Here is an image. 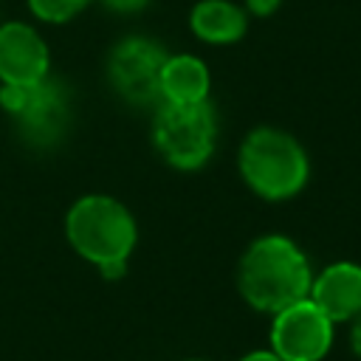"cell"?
<instances>
[{
  "instance_id": "cell-1",
  "label": "cell",
  "mask_w": 361,
  "mask_h": 361,
  "mask_svg": "<svg viewBox=\"0 0 361 361\" xmlns=\"http://www.w3.org/2000/svg\"><path fill=\"white\" fill-rule=\"evenodd\" d=\"M310 282L313 274L307 257L282 234L254 240L237 268V288L243 299L262 313H279L282 307L307 299Z\"/></svg>"
},
{
  "instance_id": "cell-2",
  "label": "cell",
  "mask_w": 361,
  "mask_h": 361,
  "mask_svg": "<svg viewBox=\"0 0 361 361\" xmlns=\"http://www.w3.org/2000/svg\"><path fill=\"white\" fill-rule=\"evenodd\" d=\"M245 186L265 200H288L307 186L310 158L305 147L279 127L251 130L237 155Z\"/></svg>"
},
{
  "instance_id": "cell-3",
  "label": "cell",
  "mask_w": 361,
  "mask_h": 361,
  "mask_svg": "<svg viewBox=\"0 0 361 361\" xmlns=\"http://www.w3.org/2000/svg\"><path fill=\"white\" fill-rule=\"evenodd\" d=\"M71 248L96 268L127 262L135 248V220L130 209L110 195H85L65 214Z\"/></svg>"
},
{
  "instance_id": "cell-4",
  "label": "cell",
  "mask_w": 361,
  "mask_h": 361,
  "mask_svg": "<svg viewBox=\"0 0 361 361\" xmlns=\"http://www.w3.org/2000/svg\"><path fill=\"white\" fill-rule=\"evenodd\" d=\"M217 141V118L209 102L203 104H166L161 102L152 116V144L161 158L175 169H200Z\"/></svg>"
},
{
  "instance_id": "cell-5",
  "label": "cell",
  "mask_w": 361,
  "mask_h": 361,
  "mask_svg": "<svg viewBox=\"0 0 361 361\" xmlns=\"http://www.w3.org/2000/svg\"><path fill=\"white\" fill-rule=\"evenodd\" d=\"M166 56L169 54L158 39L135 34L118 39L107 56L110 87L133 107L161 104V71Z\"/></svg>"
},
{
  "instance_id": "cell-6",
  "label": "cell",
  "mask_w": 361,
  "mask_h": 361,
  "mask_svg": "<svg viewBox=\"0 0 361 361\" xmlns=\"http://www.w3.org/2000/svg\"><path fill=\"white\" fill-rule=\"evenodd\" d=\"M17 135L31 149L56 147L71 130V90L62 79L45 76L28 87L25 104L11 116Z\"/></svg>"
},
{
  "instance_id": "cell-7",
  "label": "cell",
  "mask_w": 361,
  "mask_h": 361,
  "mask_svg": "<svg viewBox=\"0 0 361 361\" xmlns=\"http://www.w3.org/2000/svg\"><path fill=\"white\" fill-rule=\"evenodd\" d=\"M330 344L333 322L310 299H299L274 313L271 347L282 361H322Z\"/></svg>"
},
{
  "instance_id": "cell-8",
  "label": "cell",
  "mask_w": 361,
  "mask_h": 361,
  "mask_svg": "<svg viewBox=\"0 0 361 361\" xmlns=\"http://www.w3.org/2000/svg\"><path fill=\"white\" fill-rule=\"evenodd\" d=\"M51 71V54L39 31L28 23L11 20L0 25V82L31 87Z\"/></svg>"
},
{
  "instance_id": "cell-9",
  "label": "cell",
  "mask_w": 361,
  "mask_h": 361,
  "mask_svg": "<svg viewBox=\"0 0 361 361\" xmlns=\"http://www.w3.org/2000/svg\"><path fill=\"white\" fill-rule=\"evenodd\" d=\"M307 299L336 324L361 313V265L333 262L310 282Z\"/></svg>"
},
{
  "instance_id": "cell-10",
  "label": "cell",
  "mask_w": 361,
  "mask_h": 361,
  "mask_svg": "<svg viewBox=\"0 0 361 361\" xmlns=\"http://www.w3.org/2000/svg\"><path fill=\"white\" fill-rule=\"evenodd\" d=\"M212 76L200 56L172 54L161 71V102L166 104H203L209 102Z\"/></svg>"
},
{
  "instance_id": "cell-11",
  "label": "cell",
  "mask_w": 361,
  "mask_h": 361,
  "mask_svg": "<svg viewBox=\"0 0 361 361\" xmlns=\"http://www.w3.org/2000/svg\"><path fill=\"white\" fill-rule=\"evenodd\" d=\"M189 28L212 45L237 42L248 28V11L231 0H197L189 14Z\"/></svg>"
},
{
  "instance_id": "cell-12",
  "label": "cell",
  "mask_w": 361,
  "mask_h": 361,
  "mask_svg": "<svg viewBox=\"0 0 361 361\" xmlns=\"http://www.w3.org/2000/svg\"><path fill=\"white\" fill-rule=\"evenodd\" d=\"M90 0H28V8L42 23H68L73 20Z\"/></svg>"
},
{
  "instance_id": "cell-13",
  "label": "cell",
  "mask_w": 361,
  "mask_h": 361,
  "mask_svg": "<svg viewBox=\"0 0 361 361\" xmlns=\"http://www.w3.org/2000/svg\"><path fill=\"white\" fill-rule=\"evenodd\" d=\"M110 11H116V14H135V11H141V8H147L149 6V0H102Z\"/></svg>"
},
{
  "instance_id": "cell-14",
  "label": "cell",
  "mask_w": 361,
  "mask_h": 361,
  "mask_svg": "<svg viewBox=\"0 0 361 361\" xmlns=\"http://www.w3.org/2000/svg\"><path fill=\"white\" fill-rule=\"evenodd\" d=\"M279 6H282V0H245V11L254 17H271Z\"/></svg>"
},
{
  "instance_id": "cell-15",
  "label": "cell",
  "mask_w": 361,
  "mask_h": 361,
  "mask_svg": "<svg viewBox=\"0 0 361 361\" xmlns=\"http://www.w3.org/2000/svg\"><path fill=\"white\" fill-rule=\"evenodd\" d=\"M99 274H102L104 279H118V276H124V274H127V262H113V265H104V268H99Z\"/></svg>"
},
{
  "instance_id": "cell-16",
  "label": "cell",
  "mask_w": 361,
  "mask_h": 361,
  "mask_svg": "<svg viewBox=\"0 0 361 361\" xmlns=\"http://www.w3.org/2000/svg\"><path fill=\"white\" fill-rule=\"evenodd\" d=\"M240 361H282L274 350H257V353H248V355H243Z\"/></svg>"
},
{
  "instance_id": "cell-17",
  "label": "cell",
  "mask_w": 361,
  "mask_h": 361,
  "mask_svg": "<svg viewBox=\"0 0 361 361\" xmlns=\"http://www.w3.org/2000/svg\"><path fill=\"white\" fill-rule=\"evenodd\" d=\"M353 350H355V355L361 358V313L353 319Z\"/></svg>"
}]
</instances>
